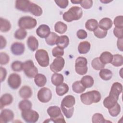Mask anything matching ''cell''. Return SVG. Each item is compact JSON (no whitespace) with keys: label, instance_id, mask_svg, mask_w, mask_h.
<instances>
[{"label":"cell","instance_id":"4dcf8cb0","mask_svg":"<svg viewBox=\"0 0 123 123\" xmlns=\"http://www.w3.org/2000/svg\"><path fill=\"white\" fill-rule=\"evenodd\" d=\"M100 77L105 81H108L110 80L112 76V72L108 69H102L99 73Z\"/></svg>","mask_w":123,"mask_h":123},{"label":"cell","instance_id":"bcb514c9","mask_svg":"<svg viewBox=\"0 0 123 123\" xmlns=\"http://www.w3.org/2000/svg\"><path fill=\"white\" fill-rule=\"evenodd\" d=\"M115 27L123 28V16L122 15L116 16L113 22Z\"/></svg>","mask_w":123,"mask_h":123},{"label":"cell","instance_id":"e0dca14e","mask_svg":"<svg viewBox=\"0 0 123 123\" xmlns=\"http://www.w3.org/2000/svg\"><path fill=\"white\" fill-rule=\"evenodd\" d=\"M31 1L29 0H17L15 1V8L24 12H28L29 8Z\"/></svg>","mask_w":123,"mask_h":123},{"label":"cell","instance_id":"2e32d148","mask_svg":"<svg viewBox=\"0 0 123 123\" xmlns=\"http://www.w3.org/2000/svg\"><path fill=\"white\" fill-rule=\"evenodd\" d=\"M36 33L41 38H46L50 33V29L48 25H41L37 29Z\"/></svg>","mask_w":123,"mask_h":123},{"label":"cell","instance_id":"ba28073f","mask_svg":"<svg viewBox=\"0 0 123 123\" xmlns=\"http://www.w3.org/2000/svg\"><path fill=\"white\" fill-rule=\"evenodd\" d=\"M23 70L28 78H34L38 73L37 69L32 60H28L23 63Z\"/></svg>","mask_w":123,"mask_h":123},{"label":"cell","instance_id":"ac0fdd59","mask_svg":"<svg viewBox=\"0 0 123 123\" xmlns=\"http://www.w3.org/2000/svg\"><path fill=\"white\" fill-rule=\"evenodd\" d=\"M13 101L12 96L9 93L3 94L0 98V109H2L6 106L10 105Z\"/></svg>","mask_w":123,"mask_h":123},{"label":"cell","instance_id":"e575fe53","mask_svg":"<svg viewBox=\"0 0 123 123\" xmlns=\"http://www.w3.org/2000/svg\"><path fill=\"white\" fill-rule=\"evenodd\" d=\"M115 67H119L123 64V57L120 54H114L113 55L112 60L111 62Z\"/></svg>","mask_w":123,"mask_h":123},{"label":"cell","instance_id":"7c38bea8","mask_svg":"<svg viewBox=\"0 0 123 123\" xmlns=\"http://www.w3.org/2000/svg\"><path fill=\"white\" fill-rule=\"evenodd\" d=\"M64 64V59L62 57H58L53 60L50 65V69L53 73H57L62 70Z\"/></svg>","mask_w":123,"mask_h":123},{"label":"cell","instance_id":"484cf974","mask_svg":"<svg viewBox=\"0 0 123 123\" xmlns=\"http://www.w3.org/2000/svg\"><path fill=\"white\" fill-rule=\"evenodd\" d=\"M34 82L38 87H43L47 83V78L44 74H37L35 77Z\"/></svg>","mask_w":123,"mask_h":123},{"label":"cell","instance_id":"816d5d0a","mask_svg":"<svg viewBox=\"0 0 123 123\" xmlns=\"http://www.w3.org/2000/svg\"><path fill=\"white\" fill-rule=\"evenodd\" d=\"M0 81L1 82H2L6 78L7 75V71L5 68L0 67Z\"/></svg>","mask_w":123,"mask_h":123},{"label":"cell","instance_id":"60d3db41","mask_svg":"<svg viewBox=\"0 0 123 123\" xmlns=\"http://www.w3.org/2000/svg\"><path fill=\"white\" fill-rule=\"evenodd\" d=\"M107 122L103 115L99 113H95L92 117V122L93 123H103Z\"/></svg>","mask_w":123,"mask_h":123},{"label":"cell","instance_id":"f5cc1de1","mask_svg":"<svg viewBox=\"0 0 123 123\" xmlns=\"http://www.w3.org/2000/svg\"><path fill=\"white\" fill-rule=\"evenodd\" d=\"M123 38H118L117 42V46L118 49L121 51H123Z\"/></svg>","mask_w":123,"mask_h":123},{"label":"cell","instance_id":"74e56055","mask_svg":"<svg viewBox=\"0 0 123 123\" xmlns=\"http://www.w3.org/2000/svg\"><path fill=\"white\" fill-rule=\"evenodd\" d=\"M32 106V103L31 101L27 99H24L21 101L18 104V107L22 111L31 109Z\"/></svg>","mask_w":123,"mask_h":123},{"label":"cell","instance_id":"5b68a950","mask_svg":"<svg viewBox=\"0 0 123 123\" xmlns=\"http://www.w3.org/2000/svg\"><path fill=\"white\" fill-rule=\"evenodd\" d=\"M47 113L50 116L49 119L52 122L55 123H66L64 117L62 115L61 109L56 106L49 107L47 109Z\"/></svg>","mask_w":123,"mask_h":123},{"label":"cell","instance_id":"5bb4252c","mask_svg":"<svg viewBox=\"0 0 123 123\" xmlns=\"http://www.w3.org/2000/svg\"><path fill=\"white\" fill-rule=\"evenodd\" d=\"M14 118V113L9 109L3 110L0 114V123H6L12 120Z\"/></svg>","mask_w":123,"mask_h":123},{"label":"cell","instance_id":"d4e9b609","mask_svg":"<svg viewBox=\"0 0 123 123\" xmlns=\"http://www.w3.org/2000/svg\"><path fill=\"white\" fill-rule=\"evenodd\" d=\"M113 55L109 51H104L102 52L99 59L100 62L104 64L110 63L112 60Z\"/></svg>","mask_w":123,"mask_h":123},{"label":"cell","instance_id":"ab89813d","mask_svg":"<svg viewBox=\"0 0 123 123\" xmlns=\"http://www.w3.org/2000/svg\"><path fill=\"white\" fill-rule=\"evenodd\" d=\"M27 35V32L26 31L22 28H19L14 33V37L17 39L22 40L24 39L25 38Z\"/></svg>","mask_w":123,"mask_h":123},{"label":"cell","instance_id":"4fadbf2b","mask_svg":"<svg viewBox=\"0 0 123 123\" xmlns=\"http://www.w3.org/2000/svg\"><path fill=\"white\" fill-rule=\"evenodd\" d=\"M8 84L9 86L13 89L18 88L21 84L20 76L16 73L11 74L8 78Z\"/></svg>","mask_w":123,"mask_h":123},{"label":"cell","instance_id":"c3c4849f","mask_svg":"<svg viewBox=\"0 0 123 123\" xmlns=\"http://www.w3.org/2000/svg\"><path fill=\"white\" fill-rule=\"evenodd\" d=\"M123 28H118L115 27L113 29V34L114 36L117 38H123Z\"/></svg>","mask_w":123,"mask_h":123},{"label":"cell","instance_id":"7dc6e473","mask_svg":"<svg viewBox=\"0 0 123 123\" xmlns=\"http://www.w3.org/2000/svg\"><path fill=\"white\" fill-rule=\"evenodd\" d=\"M80 4L85 9H90L93 5V1L91 0H81Z\"/></svg>","mask_w":123,"mask_h":123},{"label":"cell","instance_id":"f546056e","mask_svg":"<svg viewBox=\"0 0 123 123\" xmlns=\"http://www.w3.org/2000/svg\"><path fill=\"white\" fill-rule=\"evenodd\" d=\"M11 28L10 22L4 18H0V30L2 32H7Z\"/></svg>","mask_w":123,"mask_h":123},{"label":"cell","instance_id":"83f0119b","mask_svg":"<svg viewBox=\"0 0 123 123\" xmlns=\"http://www.w3.org/2000/svg\"><path fill=\"white\" fill-rule=\"evenodd\" d=\"M80 81L85 88L91 87L94 84V79L93 77L88 75L83 76Z\"/></svg>","mask_w":123,"mask_h":123},{"label":"cell","instance_id":"4316f807","mask_svg":"<svg viewBox=\"0 0 123 123\" xmlns=\"http://www.w3.org/2000/svg\"><path fill=\"white\" fill-rule=\"evenodd\" d=\"M63 76L61 74L55 73L52 75L51 77V82L55 86H58L63 83Z\"/></svg>","mask_w":123,"mask_h":123},{"label":"cell","instance_id":"ee69618b","mask_svg":"<svg viewBox=\"0 0 123 123\" xmlns=\"http://www.w3.org/2000/svg\"><path fill=\"white\" fill-rule=\"evenodd\" d=\"M52 55L55 57H61L64 54V50L63 49H62L59 47H54L52 50Z\"/></svg>","mask_w":123,"mask_h":123},{"label":"cell","instance_id":"30bf717a","mask_svg":"<svg viewBox=\"0 0 123 123\" xmlns=\"http://www.w3.org/2000/svg\"><path fill=\"white\" fill-rule=\"evenodd\" d=\"M21 115L24 120L29 123H34L37 121L39 119V114L35 111L31 109L22 111Z\"/></svg>","mask_w":123,"mask_h":123},{"label":"cell","instance_id":"8fae6325","mask_svg":"<svg viewBox=\"0 0 123 123\" xmlns=\"http://www.w3.org/2000/svg\"><path fill=\"white\" fill-rule=\"evenodd\" d=\"M37 97L38 99L42 103L49 102L52 98L51 90L47 87L41 88L37 92Z\"/></svg>","mask_w":123,"mask_h":123},{"label":"cell","instance_id":"11a10c76","mask_svg":"<svg viewBox=\"0 0 123 123\" xmlns=\"http://www.w3.org/2000/svg\"><path fill=\"white\" fill-rule=\"evenodd\" d=\"M71 2L74 4H80L81 0H71Z\"/></svg>","mask_w":123,"mask_h":123},{"label":"cell","instance_id":"3957f363","mask_svg":"<svg viewBox=\"0 0 123 123\" xmlns=\"http://www.w3.org/2000/svg\"><path fill=\"white\" fill-rule=\"evenodd\" d=\"M100 93L97 90H92L83 93L80 95L82 102L86 105H89L93 103H98L101 99Z\"/></svg>","mask_w":123,"mask_h":123},{"label":"cell","instance_id":"7402d4cb","mask_svg":"<svg viewBox=\"0 0 123 123\" xmlns=\"http://www.w3.org/2000/svg\"><path fill=\"white\" fill-rule=\"evenodd\" d=\"M28 12H30L36 16H40L43 13V10L39 6L31 2L29 6Z\"/></svg>","mask_w":123,"mask_h":123},{"label":"cell","instance_id":"d6986e66","mask_svg":"<svg viewBox=\"0 0 123 123\" xmlns=\"http://www.w3.org/2000/svg\"><path fill=\"white\" fill-rule=\"evenodd\" d=\"M112 25V20L107 17H105L101 19L98 23V27L100 29L107 31L110 29Z\"/></svg>","mask_w":123,"mask_h":123},{"label":"cell","instance_id":"db71d44e","mask_svg":"<svg viewBox=\"0 0 123 123\" xmlns=\"http://www.w3.org/2000/svg\"><path fill=\"white\" fill-rule=\"evenodd\" d=\"M0 49H2L6 47L7 42L5 38L2 36H0Z\"/></svg>","mask_w":123,"mask_h":123},{"label":"cell","instance_id":"44dd1931","mask_svg":"<svg viewBox=\"0 0 123 123\" xmlns=\"http://www.w3.org/2000/svg\"><path fill=\"white\" fill-rule=\"evenodd\" d=\"M69 44V38L65 35L59 36L56 44L58 47L61 48L62 49L66 48Z\"/></svg>","mask_w":123,"mask_h":123},{"label":"cell","instance_id":"f1b7e54d","mask_svg":"<svg viewBox=\"0 0 123 123\" xmlns=\"http://www.w3.org/2000/svg\"><path fill=\"white\" fill-rule=\"evenodd\" d=\"M86 29L90 31H94L98 27V22L94 19L88 20L85 24Z\"/></svg>","mask_w":123,"mask_h":123},{"label":"cell","instance_id":"1f68e13d","mask_svg":"<svg viewBox=\"0 0 123 123\" xmlns=\"http://www.w3.org/2000/svg\"><path fill=\"white\" fill-rule=\"evenodd\" d=\"M69 90V86L66 83H62V84L56 86V94L60 96H62L66 94Z\"/></svg>","mask_w":123,"mask_h":123},{"label":"cell","instance_id":"52a82bcc","mask_svg":"<svg viewBox=\"0 0 123 123\" xmlns=\"http://www.w3.org/2000/svg\"><path fill=\"white\" fill-rule=\"evenodd\" d=\"M37 25V20L31 16H23L18 21V26L22 29H31Z\"/></svg>","mask_w":123,"mask_h":123},{"label":"cell","instance_id":"9f6ffc18","mask_svg":"<svg viewBox=\"0 0 123 123\" xmlns=\"http://www.w3.org/2000/svg\"><path fill=\"white\" fill-rule=\"evenodd\" d=\"M101 2L104 3H108V2H111V1H107V0H100Z\"/></svg>","mask_w":123,"mask_h":123},{"label":"cell","instance_id":"d6a6232c","mask_svg":"<svg viewBox=\"0 0 123 123\" xmlns=\"http://www.w3.org/2000/svg\"><path fill=\"white\" fill-rule=\"evenodd\" d=\"M55 31L60 34H64L67 29V25L61 21L57 22L54 25Z\"/></svg>","mask_w":123,"mask_h":123},{"label":"cell","instance_id":"8992f818","mask_svg":"<svg viewBox=\"0 0 123 123\" xmlns=\"http://www.w3.org/2000/svg\"><path fill=\"white\" fill-rule=\"evenodd\" d=\"M35 58L40 66L45 67L49 65V59L48 53L46 50L43 49L37 50L35 53Z\"/></svg>","mask_w":123,"mask_h":123},{"label":"cell","instance_id":"8d00e7d4","mask_svg":"<svg viewBox=\"0 0 123 123\" xmlns=\"http://www.w3.org/2000/svg\"><path fill=\"white\" fill-rule=\"evenodd\" d=\"M91 65L93 68L96 70H100L105 67V64L100 62L99 57L95 58L92 61Z\"/></svg>","mask_w":123,"mask_h":123},{"label":"cell","instance_id":"681fc988","mask_svg":"<svg viewBox=\"0 0 123 123\" xmlns=\"http://www.w3.org/2000/svg\"><path fill=\"white\" fill-rule=\"evenodd\" d=\"M56 4L62 9L66 8L68 5L69 1L67 0H55Z\"/></svg>","mask_w":123,"mask_h":123},{"label":"cell","instance_id":"7a4b0ae2","mask_svg":"<svg viewBox=\"0 0 123 123\" xmlns=\"http://www.w3.org/2000/svg\"><path fill=\"white\" fill-rule=\"evenodd\" d=\"M75 103V99L72 95H67L62 99L61 108L67 118L69 119L72 117L74 111V106Z\"/></svg>","mask_w":123,"mask_h":123},{"label":"cell","instance_id":"cb8c5ba5","mask_svg":"<svg viewBox=\"0 0 123 123\" xmlns=\"http://www.w3.org/2000/svg\"><path fill=\"white\" fill-rule=\"evenodd\" d=\"M90 44L88 41H84L81 42L78 46V50L80 54H86L90 49Z\"/></svg>","mask_w":123,"mask_h":123},{"label":"cell","instance_id":"d590c367","mask_svg":"<svg viewBox=\"0 0 123 123\" xmlns=\"http://www.w3.org/2000/svg\"><path fill=\"white\" fill-rule=\"evenodd\" d=\"M59 36L54 32H50L49 35L46 38L45 41L47 44L50 46H53L56 44Z\"/></svg>","mask_w":123,"mask_h":123},{"label":"cell","instance_id":"7bdbcfd3","mask_svg":"<svg viewBox=\"0 0 123 123\" xmlns=\"http://www.w3.org/2000/svg\"><path fill=\"white\" fill-rule=\"evenodd\" d=\"M95 37L98 38H103L105 37L107 35V31L102 30L98 27L93 31Z\"/></svg>","mask_w":123,"mask_h":123},{"label":"cell","instance_id":"f35d334b","mask_svg":"<svg viewBox=\"0 0 123 123\" xmlns=\"http://www.w3.org/2000/svg\"><path fill=\"white\" fill-rule=\"evenodd\" d=\"M121 111V107L118 103H116V104L110 109H109V112L110 114L112 117L117 116Z\"/></svg>","mask_w":123,"mask_h":123},{"label":"cell","instance_id":"603a6c76","mask_svg":"<svg viewBox=\"0 0 123 123\" xmlns=\"http://www.w3.org/2000/svg\"><path fill=\"white\" fill-rule=\"evenodd\" d=\"M27 44L29 49L32 51L36 50L38 47L37 39L34 36L29 37L27 40Z\"/></svg>","mask_w":123,"mask_h":123},{"label":"cell","instance_id":"f907efd6","mask_svg":"<svg viewBox=\"0 0 123 123\" xmlns=\"http://www.w3.org/2000/svg\"><path fill=\"white\" fill-rule=\"evenodd\" d=\"M76 35L77 37L80 39H85L87 36L86 32L83 29L78 30L76 33Z\"/></svg>","mask_w":123,"mask_h":123},{"label":"cell","instance_id":"ffe728a7","mask_svg":"<svg viewBox=\"0 0 123 123\" xmlns=\"http://www.w3.org/2000/svg\"><path fill=\"white\" fill-rule=\"evenodd\" d=\"M20 96L24 99L30 98L32 95V90L31 87L27 86H22L19 91Z\"/></svg>","mask_w":123,"mask_h":123},{"label":"cell","instance_id":"6da1fadb","mask_svg":"<svg viewBox=\"0 0 123 123\" xmlns=\"http://www.w3.org/2000/svg\"><path fill=\"white\" fill-rule=\"evenodd\" d=\"M123 90L122 85L119 82L114 83L109 95L103 100V105L107 109H110L113 107L117 102L119 95Z\"/></svg>","mask_w":123,"mask_h":123},{"label":"cell","instance_id":"b9f144b4","mask_svg":"<svg viewBox=\"0 0 123 123\" xmlns=\"http://www.w3.org/2000/svg\"><path fill=\"white\" fill-rule=\"evenodd\" d=\"M23 63L20 61H14L11 64V68L13 71L21 72L23 70Z\"/></svg>","mask_w":123,"mask_h":123},{"label":"cell","instance_id":"9a60e30c","mask_svg":"<svg viewBox=\"0 0 123 123\" xmlns=\"http://www.w3.org/2000/svg\"><path fill=\"white\" fill-rule=\"evenodd\" d=\"M25 45L21 42H16L12 43L11 46V51L14 55H21L25 51Z\"/></svg>","mask_w":123,"mask_h":123},{"label":"cell","instance_id":"836d02e7","mask_svg":"<svg viewBox=\"0 0 123 123\" xmlns=\"http://www.w3.org/2000/svg\"><path fill=\"white\" fill-rule=\"evenodd\" d=\"M86 88L82 84L80 81L74 82L72 85V89L74 92L76 93H81L86 90Z\"/></svg>","mask_w":123,"mask_h":123},{"label":"cell","instance_id":"f6af8a7d","mask_svg":"<svg viewBox=\"0 0 123 123\" xmlns=\"http://www.w3.org/2000/svg\"><path fill=\"white\" fill-rule=\"evenodd\" d=\"M0 63L1 65H5L7 64L10 60L9 56L5 52H1L0 53Z\"/></svg>","mask_w":123,"mask_h":123},{"label":"cell","instance_id":"9c48e42d","mask_svg":"<svg viewBox=\"0 0 123 123\" xmlns=\"http://www.w3.org/2000/svg\"><path fill=\"white\" fill-rule=\"evenodd\" d=\"M87 61L84 57H78L75 60V72L79 75H84L87 72Z\"/></svg>","mask_w":123,"mask_h":123},{"label":"cell","instance_id":"277c9868","mask_svg":"<svg viewBox=\"0 0 123 123\" xmlns=\"http://www.w3.org/2000/svg\"><path fill=\"white\" fill-rule=\"evenodd\" d=\"M83 11L81 8L78 6L72 7L62 15L63 19L67 22L79 20L82 16Z\"/></svg>","mask_w":123,"mask_h":123}]
</instances>
